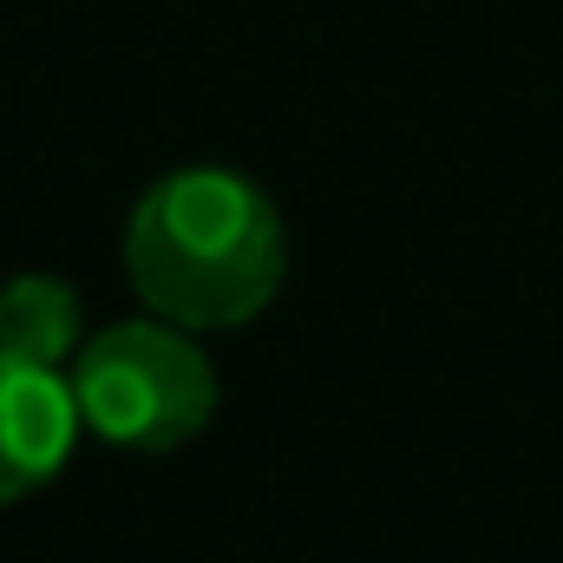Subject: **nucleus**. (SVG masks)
<instances>
[{"mask_svg": "<svg viewBox=\"0 0 563 563\" xmlns=\"http://www.w3.org/2000/svg\"><path fill=\"white\" fill-rule=\"evenodd\" d=\"M125 269L151 314L210 334L256 321L282 288L288 236L263 184L223 164L157 177L125 223Z\"/></svg>", "mask_w": 563, "mask_h": 563, "instance_id": "obj_1", "label": "nucleus"}, {"mask_svg": "<svg viewBox=\"0 0 563 563\" xmlns=\"http://www.w3.org/2000/svg\"><path fill=\"white\" fill-rule=\"evenodd\" d=\"M79 426L119 452H170L197 439L217 413V367L190 328L164 314H132L86 334L66 367Z\"/></svg>", "mask_w": 563, "mask_h": 563, "instance_id": "obj_2", "label": "nucleus"}, {"mask_svg": "<svg viewBox=\"0 0 563 563\" xmlns=\"http://www.w3.org/2000/svg\"><path fill=\"white\" fill-rule=\"evenodd\" d=\"M79 400L59 367L0 347V505L53 485L79 445Z\"/></svg>", "mask_w": 563, "mask_h": 563, "instance_id": "obj_3", "label": "nucleus"}, {"mask_svg": "<svg viewBox=\"0 0 563 563\" xmlns=\"http://www.w3.org/2000/svg\"><path fill=\"white\" fill-rule=\"evenodd\" d=\"M0 347L40 367H73L86 347V308L73 282L59 276H13L0 288Z\"/></svg>", "mask_w": 563, "mask_h": 563, "instance_id": "obj_4", "label": "nucleus"}]
</instances>
